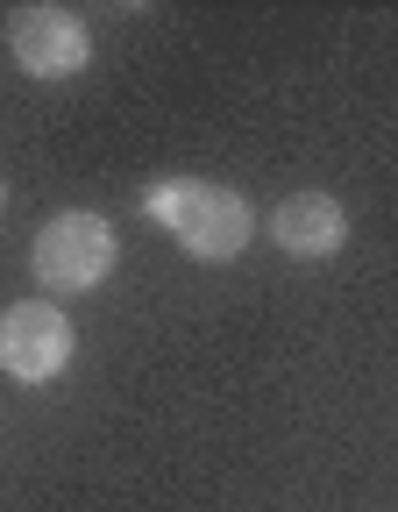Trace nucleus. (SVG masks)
Masks as SVG:
<instances>
[{"mask_svg": "<svg viewBox=\"0 0 398 512\" xmlns=\"http://www.w3.org/2000/svg\"><path fill=\"white\" fill-rule=\"evenodd\" d=\"M143 221L164 228L185 256H199V264H228V256L249 249L256 235V214L235 185H214V178H157L143 185Z\"/></svg>", "mask_w": 398, "mask_h": 512, "instance_id": "1", "label": "nucleus"}, {"mask_svg": "<svg viewBox=\"0 0 398 512\" xmlns=\"http://www.w3.org/2000/svg\"><path fill=\"white\" fill-rule=\"evenodd\" d=\"M114 256L121 249H114V228L100 214H50L36 228V242H29V271H36V285L50 299H79V292L107 285Z\"/></svg>", "mask_w": 398, "mask_h": 512, "instance_id": "2", "label": "nucleus"}, {"mask_svg": "<svg viewBox=\"0 0 398 512\" xmlns=\"http://www.w3.org/2000/svg\"><path fill=\"white\" fill-rule=\"evenodd\" d=\"M72 349H79V335H72V313H64L57 299H22V306L0 313V370H8L15 384L64 377Z\"/></svg>", "mask_w": 398, "mask_h": 512, "instance_id": "3", "label": "nucleus"}, {"mask_svg": "<svg viewBox=\"0 0 398 512\" xmlns=\"http://www.w3.org/2000/svg\"><path fill=\"white\" fill-rule=\"evenodd\" d=\"M8 57L29 79H79L93 64V29L72 8H15L8 15Z\"/></svg>", "mask_w": 398, "mask_h": 512, "instance_id": "4", "label": "nucleus"}, {"mask_svg": "<svg viewBox=\"0 0 398 512\" xmlns=\"http://www.w3.org/2000/svg\"><path fill=\"white\" fill-rule=\"evenodd\" d=\"M271 242L285 256H299V264H320V256H335L349 242V207L335 192H292L271 214Z\"/></svg>", "mask_w": 398, "mask_h": 512, "instance_id": "5", "label": "nucleus"}, {"mask_svg": "<svg viewBox=\"0 0 398 512\" xmlns=\"http://www.w3.org/2000/svg\"><path fill=\"white\" fill-rule=\"evenodd\" d=\"M0 207H8V178H0Z\"/></svg>", "mask_w": 398, "mask_h": 512, "instance_id": "6", "label": "nucleus"}]
</instances>
